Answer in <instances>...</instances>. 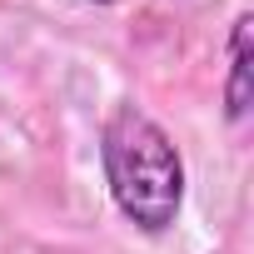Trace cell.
<instances>
[{
  "label": "cell",
  "mask_w": 254,
  "mask_h": 254,
  "mask_svg": "<svg viewBox=\"0 0 254 254\" xmlns=\"http://www.w3.org/2000/svg\"><path fill=\"white\" fill-rule=\"evenodd\" d=\"M100 170L115 209L145 234H170L185 209V160L170 130L140 105H115L100 125Z\"/></svg>",
  "instance_id": "6da1fadb"
},
{
  "label": "cell",
  "mask_w": 254,
  "mask_h": 254,
  "mask_svg": "<svg viewBox=\"0 0 254 254\" xmlns=\"http://www.w3.org/2000/svg\"><path fill=\"white\" fill-rule=\"evenodd\" d=\"M249 15H239L234 20V30H229V75H224V120L229 125H239V120H249V105H254V85H249V70H254V60H249Z\"/></svg>",
  "instance_id": "7a4b0ae2"
},
{
  "label": "cell",
  "mask_w": 254,
  "mask_h": 254,
  "mask_svg": "<svg viewBox=\"0 0 254 254\" xmlns=\"http://www.w3.org/2000/svg\"><path fill=\"white\" fill-rule=\"evenodd\" d=\"M85 5H115V0H85Z\"/></svg>",
  "instance_id": "3957f363"
}]
</instances>
